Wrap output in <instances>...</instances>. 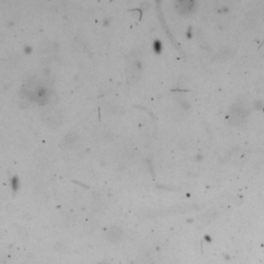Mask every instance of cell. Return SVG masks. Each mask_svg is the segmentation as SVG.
Wrapping results in <instances>:
<instances>
[{
	"instance_id": "6da1fadb",
	"label": "cell",
	"mask_w": 264,
	"mask_h": 264,
	"mask_svg": "<svg viewBox=\"0 0 264 264\" xmlns=\"http://www.w3.org/2000/svg\"><path fill=\"white\" fill-rule=\"evenodd\" d=\"M10 186H12V189L14 192H17L20 188V180L17 176H14L10 180Z\"/></svg>"
},
{
	"instance_id": "7a4b0ae2",
	"label": "cell",
	"mask_w": 264,
	"mask_h": 264,
	"mask_svg": "<svg viewBox=\"0 0 264 264\" xmlns=\"http://www.w3.org/2000/svg\"><path fill=\"white\" fill-rule=\"evenodd\" d=\"M153 48H154V51L156 53H160V52L162 51V44L161 42H159V40H156L153 43Z\"/></svg>"
},
{
	"instance_id": "3957f363",
	"label": "cell",
	"mask_w": 264,
	"mask_h": 264,
	"mask_svg": "<svg viewBox=\"0 0 264 264\" xmlns=\"http://www.w3.org/2000/svg\"><path fill=\"white\" fill-rule=\"evenodd\" d=\"M24 52L26 54H31L32 53V48L30 46H26L24 48Z\"/></svg>"
},
{
	"instance_id": "277c9868",
	"label": "cell",
	"mask_w": 264,
	"mask_h": 264,
	"mask_svg": "<svg viewBox=\"0 0 264 264\" xmlns=\"http://www.w3.org/2000/svg\"><path fill=\"white\" fill-rule=\"evenodd\" d=\"M109 24H110V20H104V21H103V25H104V26H107Z\"/></svg>"
}]
</instances>
